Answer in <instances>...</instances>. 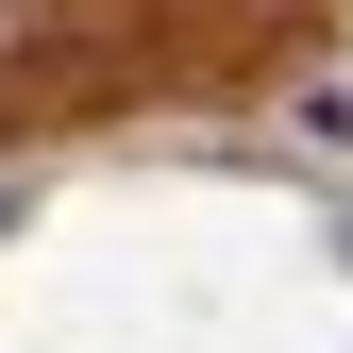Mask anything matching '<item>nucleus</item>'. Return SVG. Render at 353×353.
<instances>
[{"label": "nucleus", "instance_id": "1", "mask_svg": "<svg viewBox=\"0 0 353 353\" xmlns=\"http://www.w3.org/2000/svg\"><path fill=\"white\" fill-rule=\"evenodd\" d=\"M0 219H17V185H0Z\"/></svg>", "mask_w": 353, "mask_h": 353}]
</instances>
